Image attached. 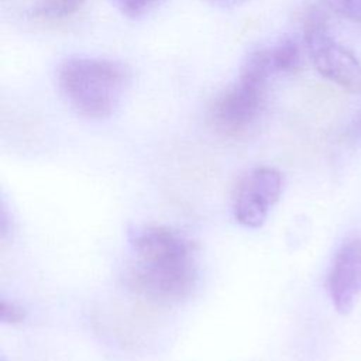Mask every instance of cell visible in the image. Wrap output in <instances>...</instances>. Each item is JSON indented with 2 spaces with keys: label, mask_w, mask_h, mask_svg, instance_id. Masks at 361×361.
I'll return each instance as SVG.
<instances>
[{
  "label": "cell",
  "mask_w": 361,
  "mask_h": 361,
  "mask_svg": "<svg viewBox=\"0 0 361 361\" xmlns=\"http://www.w3.org/2000/svg\"><path fill=\"white\" fill-rule=\"evenodd\" d=\"M0 320L4 324H18L25 320V310L16 305L14 302H8L1 299L0 305Z\"/></svg>",
  "instance_id": "11"
},
{
  "label": "cell",
  "mask_w": 361,
  "mask_h": 361,
  "mask_svg": "<svg viewBox=\"0 0 361 361\" xmlns=\"http://www.w3.org/2000/svg\"><path fill=\"white\" fill-rule=\"evenodd\" d=\"M130 255L124 267L126 286L159 305L188 298L197 282L193 243L168 226H135L128 230Z\"/></svg>",
  "instance_id": "1"
},
{
  "label": "cell",
  "mask_w": 361,
  "mask_h": 361,
  "mask_svg": "<svg viewBox=\"0 0 361 361\" xmlns=\"http://www.w3.org/2000/svg\"><path fill=\"white\" fill-rule=\"evenodd\" d=\"M274 76L265 48H255L244 58L237 80L212 102L209 118L217 133L241 137L258 123L268 82Z\"/></svg>",
  "instance_id": "3"
},
{
  "label": "cell",
  "mask_w": 361,
  "mask_h": 361,
  "mask_svg": "<svg viewBox=\"0 0 361 361\" xmlns=\"http://www.w3.org/2000/svg\"><path fill=\"white\" fill-rule=\"evenodd\" d=\"M269 59L275 75L296 72L302 65V51L296 38L283 37L268 47Z\"/></svg>",
  "instance_id": "7"
},
{
  "label": "cell",
  "mask_w": 361,
  "mask_h": 361,
  "mask_svg": "<svg viewBox=\"0 0 361 361\" xmlns=\"http://www.w3.org/2000/svg\"><path fill=\"white\" fill-rule=\"evenodd\" d=\"M351 135L354 138H361V113L355 117L354 123L351 124Z\"/></svg>",
  "instance_id": "13"
},
{
  "label": "cell",
  "mask_w": 361,
  "mask_h": 361,
  "mask_svg": "<svg viewBox=\"0 0 361 361\" xmlns=\"http://www.w3.org/2000/svg\"><path fill=\"white\" fill-rule=\"evenodd\" d=\"M128 18H141L155 10L162 0H110Z\"/></svg>",
  "instance_id": "9"
},
{
  "label": "cell",
  "mask_w": 361,
  "mask_h": 361,
  "mask_svg": "<svg viewBox=\"0 0 361 361\" xmlns=\"http://www.w3.org/2000/svg\"><path fill=\"white\" fill-rule=\"evenodd\" d=\"M283 186V175L274 166L259 165L245 171L238 178L231 196L234 220L244 227L259 228L279 200Z\"/></svg>",
  "instance_id": "5"
},
{
  "label": "cell",
  "mask_w": 361,
  "mask_h": 361,
  "mask_svg": "<svg viewBox=\"0 0 361 361\" xmlns=\"http://www.w3.org/2000/svg\"><path fill=\"white\" fill-rule=\"evenodd\" d=\"M327 293L340 314H348L361 296V237L344 240L327 274Z\"/></svg>",
  "instance_id": "6"
},
{
  "label": "cell",
  "mask_w": 361,
  "mask_h": 361,
  "mask_svg": "<svg viewBox=\"0 0 361 361\" xmlns=\"http://www.w3.org/2000/svg\"><path fill=\"white\" fill-rule=\"evenodd\" d=\"M303 44L314 69L350 93L361 92V63L330 34L324 18L309 11L303 23Z\"/></svg>",
  "instance_id": "4"
},
{
  "label": "cell",
  "mask_w": 361,
  "mask_h": 361,
  "mask_svg": "<svg viewBox=\"0 0 361 361\" xmlns=\"http://www.w3.org/2000/svg\"><path fill=\"white\" fill-rule=\"evenodd\" d=\"M337 16L361 23V0H322Z\"/></svg>",
  "instance_id": "10"
},
{
  "label": "cell",
  "mask_w": 361,
  "mask_h": 361,
  "mask_svg": "<svg viewBox=\"0 0 361 361\" xmlns=\"http://www.w3.org/2000/svg\"><path fill=\"white\" fill-rule=\"evenodd\" d=\"M86 0H34L28 16L41 21H61L75 16L85 6Z\"/></svg>",
  "instance_id": "8"
},
{
  "label": "cell",
  "mask_w": 361,
  "mask_h": 361,
  "mask_svg": "<svg viewBox=\"0 0 361 361\" xmlns=\"http://www.w3.org/2000/svg\"><path fill=\"white\" fill-rule=\"evenodd\" d=\"M131 73L120 61L93 56L66 58L58 68V86L80 116L103 120L118 107Z\"/></svg>",
  "instance_id": "2"
},
{
  "label": "cell",
  "mask_w": 361,
  "mask_h": 361,
  "mask_svg": "<svg viewBox=\"0 0 361 361\" xmlns=\"http://www.w3.org/2000/svg\"><path fill=\"white\" fill-rule=\"evenodd\" d=\"M206 3H209L213 7L217 8H223V10H231L235 8L238 6H241L243 3H245L247 0H204Z\"/></svg>",
  "instance_id": "12"
}]
</instances>
